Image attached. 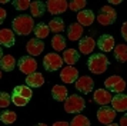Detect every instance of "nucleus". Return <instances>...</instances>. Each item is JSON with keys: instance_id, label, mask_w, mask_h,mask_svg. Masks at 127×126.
Listing matches in <instances>:
<instances>
[{"instance_id": "31", "label": "nucleus", "mask_w": 127, "mask_h": 126, "mask_svg": "<svg viewBox=\"0 0 127 126\" xmlns=\"http://www.w3.org/2000/svg\"><path fill=\"white\" fill-rule=\"evenodd\" d=\"M70 126H90V120H89V118H86V116L77 113L74 118L71 119Z\"/></svg>"}, {"instance_id": "20", "label": "nucleus", "mask_w": 127, "mask_h": 126, "mask_svg": "<svg viewBox=\"0 0 127 126\" xmlns=\"http://www.w3.org/2000/svg\"><path fill=\"white\" fill-rule=\"evenodd\" d=\"M43 83H44V77L39 72L27 74V77H26V86H29V87H41Z\"/></svg>"}, {"instance_id": "15", "label": "nucleus", "mask_w": 127, "mask_h": 126, "mask_svg": "<svg viewBox=\"0 0 127 126\" xmlns=\"http://www.w3.org/2000/svg\"><path fill=\"white\" fill-rule=\"evenodd\" d=\"M111 93H110L107 89H97L93 95V100L97 103V105H101V106H107L110 102H111Z\"/></svg>"}, {"instance_id": "9", "label": "nucleus", "mask_w": 127, "mask_h": 126, "mask_svg": "<svg viewBox=\"0 0 127 126\" xmlns=\"http://www.w3.org/2000/svg\"><path fill=\"white\" fill-rule=\"evenodd\" d=\"M60 79L63 80L64 83H67V85L74 83L76 80L79 79V70L74 66H66L60 72Z\"/></svg>"}, {"instance_id": "19", "label": "nucleus", "mask_w": 127, "mask_h": 126, "mask_svg": "<svg viewBox=\"0 0 127 126\" xmlns=\"http://www.w3.org/2000/svg\"><path fill=\"white\" fill-rule=\"evenodd\" d=\"M63 62L67 64V66H73L74 63L79 62V59H80V53L76 50V49H66L63 52Z\"/></svg>"}, {"instance_id": "38", "label": "nucleus", "mask_w": 127, "mask_h": 126, "mask_svg": "<svg viewBox=\"0 0 127 126\" xmlns=\"http://www.w3.org/2000/svg\"><path fill=\"white\" fill-rule=\"evenodd\" d=\"M53 126H70L69 122H64V120H60V122H56Z\"/></svg>"}, {"instance_id": "37", "label": "nucleus", "mask_w": 127, "mask_h": 126, "mask_svg": "<svg viewBox=\"0 0 127 126\" xmlns=\"http://www.w3.org/2000/svg\"><path fill=\"white\" fill-rule=\"evenodd\" d=\"M121 36H123V39H127V23L126 22L121 26Z\"/></svg>"}, {"instance_id": "32", "label": "nucleus", "mask_w": 127, "mask_h": 126, "mask_svg": "<svg viewBox=\"0 0 127 126\" xmlns=\"http://www.w3.org/2000/svg\"><path fill=\"white\" fill-rule=\"evenodd\" d=\"M87 6V1L86 0H73V1H70V3H67V7H70V10L73 11H81L84 10V7Z\"/></svg>"}, {"instance_id": "1", "label": "nucleus", "mask_w": 127, "mask_h": 126, "mask_svg": "<svg viewBox=\"0 0 127 126\" xmlns=\"http://www.w3.org/2000/svg\"><path fill=\"white\" fill-rule=\"evenodd\" d=\"M12 26L14 33L20 34V36H27L34 29V20L29 14H19L17 17L13 19Z\"/></svg>"}, {"instance_id": "44", "label": "nucleus", "mask_w": 127, "mask_h": 126, "mask_svg": "<svg viewBox=\"0 0 127 126\" xmlns=\"http://www.w3.org/2000/svg\"><path fill=\"white\" fill-rule=\"evenodd\" d=\"M0 80H1V70H0Z\"/></svg>"}, {"instance_id": "29", "label": "nucleus", "mask_w": 127, "mask_h": 126, "mask_svg": "<svg viewBox=\"0 0 127 126\" xmlns=\"http://www.w3.org/2000/svg\"><path fill=\"white\" fill-rule=\"evenodd\" d=\"M52 47L56 52L64 50V47H66V39H64L62 34H56V36H53V39H52Z\"/></svg>"}, {"instance_id": "36", "label": "nucleus", "mask_w": 127, "mask_h": 126, "mask_svg": "<svg viewBox=\"0 0 127 126\" xmlns=\"http://www.w3.org/2000/svg\"><path fill=\"white\" fill-rule=\"evenodd\" d=\"M6 16H7V11L4 10V9H1V7H0V24L6 20Z\"/></svg>"}, {"instance_id": "21", "label": "nucleus", "mask_w": 127, "mask_h": 126, "mask_svg": "<svg viewBox=\"0 0 127 126\" xmlns=\"http://www.w3.org/2000/svg\"><path fill=\"white\" fill-rule=\"evenodd\" d=\"M52 96L54 100H57V102H64L66 100V97L69 96V90H67V87L63 85H54L52 89Z\"/></svg>"}, {"instance_id": "41", "label": "nucleus", "mask_w": 127, "mask_h": 126, "mask_svg": "<svg viewBox=\"0 0 127 126\" xmlns=\"http://www.w3.org/2000/svg\"><path fill=\"white\" fill-rule=\"evenodd\" d=\"M4 56V55H3V50H1V47H0V60H1V57Z\"/></svg>"}, {"instance_id": "35", "label": "nucleus", "mask_w": 127, "mask_h": 126, "mask_svg": "<svg viewBox=\"0 0 127 126\" xmlns=\"http://www.w3.org/2000/svg\"><path fill=\"white\" fill-rule=\"evenodd\" d=\"M12 102H13V105H16V106H19V108H22V106H26L30 100H27V99H24V97H22V96H17V95L13 93L12 95Z\"/></svg>"}, {"instance_id": "26", "label": "nucleus", "mask_w": 127, "mask_h": 126, "mask_svg": "<svg viewBox=\"0 0 127 126\" xmlns=\"http://www.w3.org/2000/svg\"><path fill=\"white\" fill-rule=\"evenodd\" d=\"M33 32H34V36L36 39H44V37H47L49 36V33H50V29H49V26H47L46 23H39V24H36V27L33 29Z\"/></svg>"}, {"instance_id": "16", "label": "nucleus", "mask_w": 127, "mask_h": 126, "mask_svg": "<svg viewBox=\"0 0 127 126\" xmlns=\"http://www.w3.org/2000/svg\"><path fill=\"white\" fill-rule=\"evenodd\" d=\"M96 45L98 46V49L101 52H106V53L107 52H111L113 47H114V37L111 34H103V36L98 37Z\"/></svg>"}, {"instance_id": "2", "label": "nucleus", "mask_w": 127, "mask_h": 126, "mask_svg": "<svg viewBox=\"0 0 127 126\" xmlns=\"http://www.w3.org/2000/svg\"><path fill=\"white\" fill-rule=\"evenodd\" d=\"M110 66V62L107 56H104L103 53H96V55H92L87 60V67L89 70L94 74H101L104 73L107 67Z\"/></svg>"}, {"instance_id": "40", "label": "nucleus", "mask_w": 127, "mask_h": 126, "mask_svg": "<svg viewBox=\"0 0 127 126\" xmlns=\"http://www.w3.org/2000/svg\"><path fill=\"white\" fill-rule=\"evenodd\" d=\"M109 3L110 4H120L121 0H109Z\"/></svg>"}, {"instance_id": "17", "label": "nucleus", "mask_w": 127, "mask_h": 126, "mask_svg": "<svg viewBox=\"0 0 127 126\" xmlns=\"http://www.w3.org/2000/svg\"><path fill=\"white\" fill-rule=\"evenodd\" d=\"M0 45L6 46V47H13L16 45L14 32L10 30V29H1L0 30Z\"/></svg>"}, {"instance_id": "3", "label": "nucleus", "mask_w": 127, "mask_h": 126, "mask_svg": "<svg viewBox=\"0 0 127 126\" xmlns=\"http://www.w3.org/2000/svg\"><path fill=\"white\" fill-rule=\"evenodd\" d=\"M84 108H86V100L80 95H70L64 100V110L67 113H81Z\"/></svg>"}, {"instance_id": "39", "label": "nucleus", "mask_w": 127, "mask_h": 126, "mask_svg": "<svg viewBox=\"0 0 127 126\" xmlns=\"http://www.w3.org/2000/svg\"><path fill=\"white\" fill-rule=\"evenodd\" d=\"M119 126H127V118H126V115H124V116H121L120 125H119Z\"/></svg>"}, {"instance_id": "4", "label": "nucleus", "mask_w": 127, "mask_h": 126, "mask_svg": "<svg viewBox=\"0 0 127 126\" xmlns=\"http://www.w3.org/2000/svg\"><path fill=\"white\" fill-rule=\"evenodd\" d=\"M97 22L100 24H103V26H110V24H113L116 22V19H117V13L116 10L111 7V6H103L100 11H98L97 14Z\"/></svg>"}, {"instance_id": "14", "label": "nucleus", "mask_w": 127, "mask_h": 126, "mask_svg": "<svg viewBox=\"0 0 127 126\" xmlns=\"http://www.w3.org/2000/svg\"><path fill=\"white\" fill-rule=\"evenodd\" d=\"M111 109L114 112H126L127 110V96L124 93H117L114 97H111Z\"/></svg>"}, {"instance_id": "33", "label": "nucleus", "mask_w": 127, "mask_h": 126, "mask_svg": "<svg viewBox=\"0 0 127 126\" xmlns=\"http://www.w3.org/2000/svg\"><path fill=\"white\" fill-rule=\"evenodd\" d=\"M30 0H14L13 1V7L16 9V10H27V9H30Z\"/></svg>"}, {"instance_id": "24", "label": "nucleus", "mask_w": 127, "mask_h": 126, "mask_svg": "<svg viewBox=\"0 0 127 126\" xmlns=\"http://www.w3.org/2000/svg\"><path fill=\"white\" fill-rule=\"evenodd\" d=\"M16 66V59L12 55H6V56L1 57L0 60V70H4V72H12Z\"/></svg>"}, {"instance_id": "22", "label": "nucleus", "mask_w": 127, "mask_h": 126, "mask_svg": "<svg viewBox=\"0 0 127 126\" xmlns=\"http://www.w3.org/2000/svg\"><path fill=\"white\" fill-rule=\"evenodd\" d=\"M81 36H83V27L79 23H71L67 29V37L71 42H76V40H80Z\"/></svg>"}, {"instance_id": "6", "label": "nucleus", "mask_w": 127, "mask_h": 126, "mask_svg": "<svg viewBox=\"0 0 127 126\" xmlns=\"http://www.w3.org/2000/svg\"><path fill=\"white\" fill-rule=\"evenodd\" d=\"M17 66L20 69V72L24 74H32L37 70V62L36 59H33L32 56H23L19 59Z\"/></svg>"}, {"instance_id": "10", "label": "nucleus", "mask_w": 127, "mask_h": 126, "mask_svg": "<svg viewBox=\"0 0 127 126\" xmlns=\"http://www.w3.org/2000/svg\"><path fill=\"white\" fill-rule=\"evenodd\" d=\"M76 89L81 93H90L94 87V80L90 76H80L79 79L74 82Z\"/></svg>"}, {"instance_id": "25", "label": "nucleus", "mask_w": 127, "mask_h": 126, "mask_svg": "<svg viewBox=\"0 0 127 126\" xmlns=\"http://www.w3.org/2000/svg\"><path fill=\"white\" fill-rule=\"evenodd\" d=\"M47 26H49V29H50L52 32H54L56 34H60L64 29H66L63 19H60V17H54V19H52V20H50V23H49Z\"/></svg>"}, {"instance_id": "34", "label": "nucleus", "mask_w": 127, "mask_h": 126, "mask_svg": "<svg viewBox=\"0 0 127 126\" xmlns=\"http://www.w3.org/2000/svg\"><path fill=\"white\" fill-rule=\"evenodd\" d=\"M12 102V96L6 92H0V109H6Z\"/></svg>"}, {"instance_id": "7", "label": "nucleus", "mask_w": 127, "mask_h": 126, "mask_svg": "<svg viewBox=\"0 0 127 126\" xmlns=\"http://www.w3.org/2000/svg\"><path fill=\"white\" fill-rule=\"evenodd\" d=\"M104 86H106V89L109 92H114V93H121V92L124 90V87H126V83H124V80L123 77L120 76H110L106 79L104 82Z\"/></svg>"}, {"instance_id": "11", "label": "nucleus", "mask_w": 127, "mask_h": 126, "mask_svg": "<svg viewBox=\"0 0 127 126\" xmlns=\"http://www.w3.org/2000/svg\"><path fill=\"white\" fill-rule=\"evenodd\" d=\"M46 9L50 14H60L67 10V1L66 0H49Z\"/></svg>"}, {"instance_id": "30", "label": "nucleus", "mask_w": 127, "mask_h": 126, "mask_svg": "<svg viewBox=\"0 0 127 126\" xmlns=\"http://www.w3.org/2000/svg\"><path fill=\"white\" fill-rule=\"evenodd\" d=\"M16 119H17V115L14 113L13 110H4V112H1V115H0V120L4 125H12V123L16 122Z\"/></svg>"}, {"instance_id": "23", "label": "nucleus", "mask_w": 127, "mask_h": 126, "mask_svg": "<svg viewBox=\"0 0 127 126\" xmlns=\"http://www.w3.org/2000/svg\"><path fill=\"white\" fill-rule=\"evenodd\" d=\"M46 11V3L44 1H32L30 3V13H32V17H41Z\"/></svg>"}, {"instance_id": "28", "label": "nucleus", "mask_w": 127, "mask_h": 126, "mask_svg": "<svg viewBox=\"0 0 127 126\" xmlns=\"http://www.w3.org/2000/svg\"><path fill=\"white\" fill-rule=\"evenodd\" d=\"M113 52H114V57L120 63H124L127 60V46L124 45V43L117 45V46H116V49Z\"/></svg>"}, {"instance_id": "5", "label": "nucleus", "mask_w": 127, "mask_h": 126, "mask_svg": "<svg viewBox=\"0 0 127 126\" xmlns=\"http://www.w3.org/2000/svg\"><path fill=\"white\" fill-rule=\"evenodd\" d=\"M63 63L64 62L62 59V56H59L57 53H47L46 56L43 57V66L49 72H54V70L62 69Z\"/></svg>"}, {"instance_id": "12", "label": "nucleus", "mask_w": 127, "mask_h": 126, "mask_svg": "<svg viewBox=\"0 0 127 126\" xmlns=\"http://www.w3.org/2000/svg\"><path fill=\"white\" fill-rule=\"evenodd\" d=\"M44 49V43H43V40L40 39H30L27 42V45H26V50L29 53L30 56H39L41 55V52Z\"/></svg>"}, {"instance_id": "43", "label": "nucleus", "mask_w": 127, "mask_h": 126, "mask_svg": "<svg viewBox=\"0 0 127 126\" xmlns=\"http://www.w3.org/2000/svg\"><path fill=\"white\" fill-rule=\"evenodd\" d=\"M36 126H47L46 123H39V125H36Z\"/></svg>"}, {"instance_id": "27", "label": "nucleus", "mask_w": 127, "mask_h": 126, "mask_svg": "<svg viewBox=\"0 0 127 126\" xmlns=\"http://www.w3.org/2000/svg\"><path fill=\"white\" fill-rule=\"evenodd\" d=\"M13 93H14V95H17V96L24 97V99H27V100H30V99H32V96H33L32 89H30L29 86H26V85H19V86H16V87L13 89Z\"/></svg>"}, {"instance_id": "42", "label": "nucleus", "mask_w": 127, "mask_h": 126, "mask_svg": "<svg viewBox=\"0 0 127 126\" xmlns=\"http://www.w3.org/2000/svg\"><path fill=\"white\" fill-rule=\"evenodd\" d=\"M106 126H119V125H117V123H114V122H113V123H110V125H106Z\"/></svg>"}, {"instance_id": "8", "label": "nucleus", "mask_w": 127, "mask_h": 126, "mask_svg": "<svg viewBox=\"0 0 127 126\" xmlns=\"http://www.w3.org/2000/svg\"><path fill=\"white\" fill-rule=\"evenodd\" d=\"M116 119V112L110 106H101L97 110V120L103 125H110Z\"/></svg>"}, {"instance_id": "13", "label": "nucleus", "mask_w": 127, "mask_h": 126, "mask_svg": "<svg viewBox=\"0 0 127 126\" xmlns=\"http://www.w3.org/2000/svg\"><path fill=\"white\" fill-rule=\"evenodd\" d=\"M96 47V40L92 36H84L79 40V52L81 55H90Z\"/></svg>"}, {"instance_id": "18", "label": "nucleus", "mask_w": 127, "mask_h": 126, "mask_svg": "<svg viewBox=\"0 0 127 126\" xmlns=\"http://www.w3.org/2000/svg\"><path fill=\"white\" fill-rule=\"evenodd\" d=\"M77 20H79V24H80L81 27L83 26H92L93 22L96 20V16H94L93 10L84 9V10H81L77 13Z\"/></svg>"}]
</instances>
